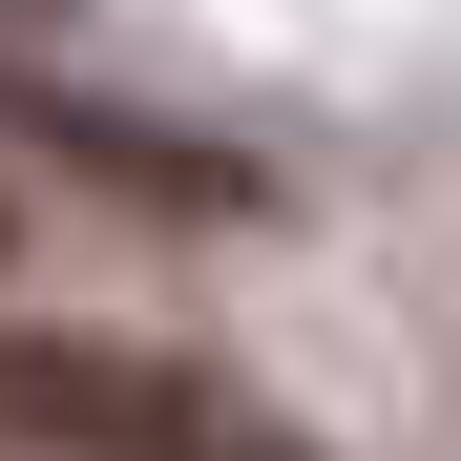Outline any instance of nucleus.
<instances>
[{
	"label": "nucleus",
	"mask_w": 461,
	"mask_h": 461,
	"mask_svg": "<svg viewBox=\"0 0 461 461\" xmlns=\"http://www.w3.org/2000/svg\"><path fill=\"white\" fill-rule=\"evenodd\" d=\"M0 461H315L252 377L147 357V336H22L0 315Z\"/></svg>",
	"instance_id": "1"
},
{
	"label": "nucleus",
	"mask_w": 461,
	"mask_h": 461,
	"mask_svg": "<svg viewBox=\"0 0 461 461\" xmlns=\"http://www.w3.org/2000/svg\"><path fill=\"white\" fill-rule=\"evenodd\" d=\"M0 252H22V168H0Z\"/></svg>",
	"instance_id": "2"
}]
</instances>
